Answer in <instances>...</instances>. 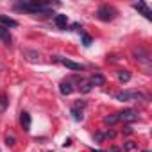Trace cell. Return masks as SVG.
Wrapping results in <instances>:
<instances>
[{
	"label": "cell",
	"instance_id": "6da1fadb",
	"mask_svg": "<svg viewBox=\"0 0 152 152\" xmlns=\"http://www.w3.org/2000/svg\"><path fill=\"white\" fill-rule=\"evenodd\" d=\"M16 9L22 11H29V13H50L52 11V4H43V2H20L16 4Z\"/></svg>",
	"mask_w": 152,
	"mask_h": 152
},
{
	"label": "cell",
	"instance_id": "7a4b0ae2",
	"mask_svg": "<svg viewBox=\"0 0 152 152\" xmlns=\"http://www.w3.org/2000/svg\"><path fill=\"white\" fill-rule=\"evenodd\" d=\"M116 15H118L116 9H115L113 6H109V4H102V6L97 9V18L102 20V22H111V20H115Z\"/></svg>",
	"mask_w": 152,
	"mask_h": 152
},
{
	"label": "cell",
	"instance_id": "3957f363",
	"mask_svg": "<svg viewBox=\"0 0 152 152\" xmlns=\"http://www.w3.org/2000/svg\"><path fill=\"white\" fill-rule=\"evenodd\" d=\"M52 59H54L56 63H61L63 66H66V68L73 70V72H83V70H84V66H83L81 63H75V61H72V59H66V57H61V56H54Z\"/></svg>",
	"mask_w": 152,
	"mask_h": 152
},
{
	"label": "cell",
	"instance_id": "277c9868",
	"mask_svg": "<svg viewBox=\"0 0 152 152\" xmlns=\"http://www.w3.org/2000/svg\"><path fill=\"white\" fill-rule=\"evenodd\" d=\"M115 99L124 102V100H143L145 97H143L140 91H120V93L115 95Z\"/></svg>",
	"mask_w": 152,
	"mask_h": 152
},
{
	"label": "cell",
	"instance_id": "5b68a950",
	"mask_svg": "<svg viewBox=\"0 0 152 152\" xmlns=\"http://www.w3.org/2000/svg\"><path fill=\"white\" fill-rule=\"evenodd\" d=\"M118 115H120V120L125 122V124H132V122L138 120V111L136 109H124Z\"/></svg>",
	"mask_w": 152,
	"mask_h": 152
},
{
	"label": "cell",
	"instance_id": "8992f818",
	"mask_svg": "<svg viewBox=\"0 0 152 152\" xmlns=\"http://www.w3.org/2000/svg\"><path fill=\"white\" fill-rule=\"evenodd\" d=\"M132 7H134L136 11H140L147 20H152V13H150V9L147 7V4H145V2H136V4H132Z\"/></svg>",
	"mask_w": 152,
	"mask_h": 152
},
{
	"label": "cell",
	"instance_id": "52a82bcc",
	"mask_svg": "<svg viewBox=\"0 0 152 152\" xmlns=\"http://www.w3.org/2000/svg\"><path fill=\"white\" fill-rule=\"evenodd\" d=\"M20 124H22V129H23L25 132L31 131V124H32V120H31V115H29L27 111H22V113H20Z\"/></svg>",
	"mask_w": 152,
	"mask_h": 152
},
{
	"label": "cell",
	"instance_id": "ba28073f",
	"mask_svg": "<svg viewBox=\"0 0 152 152\" xmlns=\"http://www.w3.org/2000/svg\"><path fill=\"white\" fill-rule=\"evenodd\" d=\"M0 25L6 27V29H9V27H18V22H16V20H13V18H9V16L0 15Z\"/></svg>",
	"mask_w": 152,
	"mask_h": 152
},
{
	"label": "cell",
	"instance_id": "9c48e42d",
	"mask_svg": "<svg viewBox=\"0 0 152 152\" xmlns=\"http://www.w3.org/2000/svg\"><path fill=\"white\" fill-rule=\"evenodd\" d=\"M104 83H106V79H104V75L102 73H93L91 75V79H90V84L91 86H104Z\"/></svg>",
	"mask_w": 152,
	"mask_h": 152
},
{
	"label": "cell",
	"instance_id": "30bf717a",
	"mask_svg": "<svg viewBox=\"0 0 152 152\" xmlns=\"http://www.w3.org/2000/svg\"><path fill=\"white\" fill-rule=\"evenodd\" d=\"M54 23H56L59 29H66V25H68L66 15H56V16H54Z\"/></svg>",
	"mask_w": 152,
	"mask_h": 152
},
{
	"label": "cell",
	"instance_id": "8fae6325",
	"mask_svg": "<svg viewBox=\"0 0 152 152\" xmlns=\"http://www.w3.org/2000/svg\"><path fill=\"white\" fill-rule=\"evenodd\" d=\"M59 91H61L63 95H70V93L73 91V86H72V83H70V81H63V83L59 84Z\"/></svg>",
	"mask_w": 152,
	"mask_h": 152
},
{
	"label": "cell",
	"instance_id": "7c38bea8",
	"mask_svg": "<svg viewBox=\"0 0 152 152\" xmlns=\"http://www.w3.org/2000/svg\"><path fill=\"white\" fill-rule=\"evenodd\" d=\"M0 39H2L6 45H11V34H9V29L0 25Z\"/></svg>",
	"mask_w": 152,
	"mask_h": 152
},
{
	"label": "cell",
	"instance_id": "4fadbf2b",
	"mask_svg": "<svg viewBox=\"0 0 152 152\" xmlns=\"http://www.w3.org/2000/svg\"><path fill=\"white\" fill-rule=\"evenodd\" d=\"M118 122H120V115H118V113L107 115V116L104 118V124H106V125H115V124H118Z\"/></svg>",
	"mask_w": 152,
	"mask_h": 152
},
{
	"label": "cell",
	"instance_id": "5bb4252c",
	"mask_svg": "<svg viewBox=\"0 0 152 152\" xmlns=\"http://www.w3.org/2000/svg\"><path fill=\"white\" fill-rule=\"evenodd\" d=\"M118 81H120V83H129V81H131V73H129L127 70H120V72H118Z\"/></svg>",
	"mask_w": 152,
	"mask_h": 152
},
{
	"label": "cell",
	"instance_id": "9a60e30c",
	"mask_svg": "<svg viewBox=\"0 0 152 152\" xmlns=\"http://www.w3.org/2000/svg\"><path fill=\"white\" fill-rule=\"evenodd\" d=\"M7 106H9V99L6 95H0V113H4L7 109Z\"/></svg>",
	"mask_w": 152,
	"mask_h": 152
},
{
	"label": "cell",
	"instance_id": "2e32d148",
	"mask_svg": "<svg viewBox=\"0 0 152 152\" xmlns=\"http://www.w3.org/2000/svg\"><path fill=\"white\" fill-rule=\"evenodd\" d=\"M81 39H83V45H84V47H90V45L93 43L91 36H90V34H86V32H83V34H81Z\"/></svg>",
	"mask_w": 152,
	"mask_h": 152
},
{
	"label": "cell",
	"instance_id": "e0dca14e",
	"mask_svg": "<svg viewBox=\"0 0 152 152\" xmlns=\"http://www.w3.org/2000/svg\"><path fill=\"white\" fill-rule=\"evenodd\" d=\"M25 56H27L31 61H38V59H39V54L34 52V50H25Z\"/></svg>",
	"mask_w": 152,
	"mask_h": 152
},
{
	"label": "cell",
	"instance_id": "ac0fdd59",
	"mask_svg": "<svg viewBox=\"0 0 152 152\" xmlns=\"http://www.w3.org/2000/svg\"><path fill=\"white\" fill-rule=\"evenodd\" d=\"M91 88H93V86H91L90 83H83V84L79 86V90H81V93H90V91H91Z\"/></svg>",
	"mask_w": 152,
	"mask_h": 152
},
{
	"label": "cell",
	"instance_id": "d6986e66",
	"mask_svg": "<svg viewBox=\"0 0 152 152\" xmlns=\"http://www.w3.org/2000/svg\"><path fill=\"white\" fill-rule=\"evenodd\" d=\"M136 147H138V143H136V141H131V140L124 143V150H134Z\"/></svg>",
	"mask_w": 152,
	"mask_h": 152
},
{
	"label": "cell",
	"instance_id": "ffe728a7",
	"mask_svg": "<svg viewBox=\"0 0 152 152\" xmlns=\"http://www.w3.org/2000/svg\"><path fill=\"white\" fill-rule=\"evenodd\" d=\"M84 107H86V102H84V100H77V102L73 104V107H72V109H77V111H83Z\"/></svg>",
	"mask_w": 152,
	"mask_h": 152
},
{
	"label": "cell",
	"instance_id": "44dd1931",
	"mask_svg": "<svg viewBox=\"0 0 152 152\" xmlns=\"http://www.w3.org/2000/svg\"><path fill=\"white\" fill-rule=\"evenodd\" d=\"M72 116H73V120H75V122H79V120H83V111L72 109Z\"/></svg>",
	"mask_w": 152,
	"mask_h": 152
},
{
	"label": "cell",
	"instance_id": "7402d4cb",
	"mask_svg": "<svg viewBox=\"0 0 152 152\" xmlns=\"http://www.w3.org/2000/svg\"><path fill=\"white\" fill-rule=\"evenodd\" d=\"M6 143H7V147H13V145L16 143V140H15V136H6Z\"/></svg>",
	"mask_w": 152,
	"mask_h": 152
},
{
	"label": "cell",
	"instance_id": "603a6c76",
	"mask_svg": "<svg viewBox=\"0 0 152 152\" xmlns=\"http://www.w3.org/2000/svg\"><path fill=\"white\" fill-rule=\"evenodd\" d=\"M124 134H132V127L131 125H125L124 127Z\"/></svg>",
	"mask_w": 152,
	"mask_h": 152
},
{
	"label": "cell",
	"instance_id": "cb8c5ba5",
	"mask_svg": "<svg viewBox=\"0 0 152 152\" xmlns=\"http://www.w3.org/2000/svg\"><path fill=\"white\" fill-rule=\"evenodd\" d=\"M72 145V140H64V143H63V147H70Z\"/></svg>",
	"mask_w": 152,
	"mask_h": 152
},
{
	"label": "cell",
	"instance_id": "d4e9b609",
	"mask_svg": "<svg viewBox=\"0 0 152 152\" xmlns=\"http://www.w3.org/2000/svg\"><path fill=\"white\" fill-rule=\"evenodd\" d=\"M111 152H120V148H116V147H113V148H111Z\"/></svg>",
	"mask_w": 152,
	"mask_h": 152
},
{
	"label": "cell",
	"instance_id": "484cf974",
	"mask_svg": "<svg viewBox=\"0 0 152 152\" xmlns=\"http://www.w3.org/2000/svg\"><path fill=\"white\" fill-rule=\"evenodd\" d=\"M93 152H104V150H93Z\"/></svg>",
	"mask_w": 152,
	"mask_h": 152
},
{
	"label": "cell",
	"instance_id": "4316f807",
	"mask_svg": "<svg viewBox=\"0 0 152 152\" xmlns=\"http://www.w3.org/2000/svg\"><path fill=\"white\" fill-rule=\"evenodd\" d=\"M141 152H150V150H141Z\"/></svg>",
	"mask_w": 152,
	"mask_h": 152
}]
</instances>
